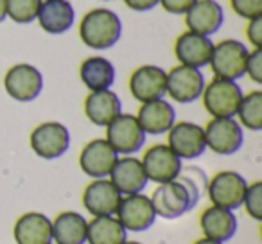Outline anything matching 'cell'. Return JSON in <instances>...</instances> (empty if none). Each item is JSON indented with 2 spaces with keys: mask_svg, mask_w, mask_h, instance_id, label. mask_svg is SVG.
I'll list each match as a JSON object with an SVG mask.
<instances>
[{
  "mask_svg": "<svg viewBox=\"0 0 262 244\" xmlns=\"http://www.w3.org/2000/svg\"><path fill=\"white\" fill-rule=\"evenodd\" d=\"M142 167L147 180L155 183H167L178 178L182 172V160L171 151V147L165 144H155L144 153Z\"/></svg>",
  "mask_w": 262,
  "mask_h": 244,
  "instance_id": "obj_13",
  "label": "cell"
},
{
  "mask_svg": "<svg viewBox=\"0 0 262 244\" xmlns=\"http://www.w3.org/2000/svg\"><path fill=\"white\" fill-rule=\"evenodd\" d=\"M246 36L255 49H262V15L248 20Z\"/></svg>",
  "mask_w": 262,
  "mask_h": 244,
  "instance_id": "obj_33",
  "label": "cell"
},
{
  "mask_svg": "<svg viewBox=\"0 0 262 244\" xmlns=\"http://www.w3.org/2000/svg\"><path fill=\"white\" fill-rule=\"evenodd\" d=\"M129 92L139 102H149L164 99L165 95V70L157 65H142L131 74Z\"/></svg>",
  "mask_w": 262,
  "mask_h": 244,
  "instance_id": "obj_16",
  "label": "cell"
},
{
  "mask_svg": "<svg viewBox=\"0 0 262 244\" xmlns=\"http://www.w3.org/2000/svg\"><path fill=\"white\" fill-rule=\"evenodd\" d=\"M120 199H122V194L106 178L92 182L83 192V207L94 217L115 215L117 208L120 205Z\"/></svg>",
  "mask_w": 262,
  "mask_h": 244,
  "instance_id": "obj_15",
  "label": "cell"
},
{
  "mask_svg": "<svg viewBox=\"0 0 262 244\" xmlns=\"http://www.w3.org/2000/svg\"><path fill=\"white\" fill-rule=\"evenodd\" d=\"M120 113H122L120 99L110 88L108 90L90 92L88 97L84 99V115L95 126L106 128Z\"/></svg>",
  "mask_w": 262,
  "mask_h": 244,
  "instance_id": "obj_22",
  "label": "cell"
},
{
  "mask_svg": "<svg viewBox=\"0 0 262 244\" xmlns=\"http://www.w3.org/2000/svg\"><path fill=\"white\" fill-rule=\"evenodd\" d=\"M4 88L11 99L18 102H31L43 90V76L36 66L18 63L4 76Z\"/></svg>",
  "mask_w": 262,
  "mask_h": 244,
  "instance_id": "obj_10",
  "label": "cell"
},
{
  "mask_svg": "<svg viewBox=\"0 0 262 244\" xmlns=\"http://www.w3.org/2000/svg\"><path fill=\"white\" fill-rule=\"evenodd\" d=\"M246 189V180L235 171H221L207 183V192L212 205L232 212L243 207Z\"/></svg>",
  "mask_w": 262,
  "mask_h": 244,
  "instance_id": "obj_8",
  "label": "cell"
},
{
  "mask_svg": "<svg viewBox=\"0 0 262 244\" xmlns=\"http://www.w3.org/2000/svg\"><path fill=\"white\" fill-rule=\"evenodd\" d=\"M126 240H127L126 228L113 215L94 217L86 226L88 244H124Z\"/></svg>",
  "mask_w": 262,
  "mask_h": 244,
  "instance_id": "obj_27",
  "label": "cell"
},
{
  "mask_svg": "<svg viewBox=\"0 0 262 244\" xmlns=\"http://www.w3.org/2000/svg\"><path fill=\"white\" fill-rule=\"evenodd\" d=\"M201 232L207 239L225 244L237 232V217L232 210L221 207H208L200 217Z\"/></svg>",
  "mask_w": 262,
  "mask_h": 244,
  "instance_id": "obj_23",
  "label": "cell"
},
{
  "mask_svg": "<svg viewBox=\"0 0 262 244\" xmlns=\"http://www.w3.org/2000/svg\"><path fill=\"white\" fill-rule=\"evenodd\" d=\"M196 0H158V4L171 15H185Z\"/></svg>",
  "mask_w": 262,
  "mask_h": 244,
  "instance_id": "obj_34",
  "label": "cell"
},
{
  "mask_svg": "<svg viewBox=\"0 0 262 244\" xmlns=\"http://www.w3.org/2000/svg\"><path fill=\"white\" fill-rule=\"evenodd\" d=\"M79 76L83 84L90 92L108 90L115 83V66L106 58L94 56V58H86L81 63Z\"/></svg>",
  "mask_w": 262,
  "mask_h": 244,
  "instance_id": "obj_26",
  "label": "cell"
},
{
  "mask_svg": "<svg viewBox=\"0 0 262 244\" xmlns=\"http://www.w3.org/2000/svg\"><path fill=\"white\" fill-rule=\"evenodd\" d=\"M88 221L77 212H61L52 221V240L56 244H86Z\"/></svg>",
  "mask_w": 262,
  "mask_h": 244,
  "instance_id": "obj_25",
  "label": "cell"
},
{
  "mask_svg": "<svg viewBox=\"0 0 262 244\" xmlns=\"http://www.w3.org/2000/svg\"><path fill=\"white\" fill-rule=\"evenodd\" d=\"M248 47L239 40H223L214 45L210 56V69L219 79L237 81L246 74Z\"/></svg>",
  "mask_w": 262,
  "mask_h": 244,
  "instance_id": "obj_3",
  "label": "cell"
},
{
  "mask_svg": "<svg viewBox=\"0 0 262 244\" xmlns=\"http://www.w3.org/2000/svg\"><path fill=\"white\" fill-rule=\"evenodd\" d=\"M203 106L214 119L221 117H235L239 102L243 99V90L235 81L219 79L215 77L214 81L203 88Z\"/></svg>",
  "mask_w": 262,
  "mask_h": 244,
  "instance_id": "obj_4",
  "label": "cell"
},
{
  "mask_svg": "<svg viewBox=\"0 0 262 244\" xmlns=\"http://www.w3.org/2000/svg\"><path fill=\"white\" fill-rule=\"evenodd\" d=\"M122 22L113 11L97 8L88 11L79 24V36L86 47L95 51L110 49L120 40Z\"/></svg>",
  "mask_w": 262,
  "mask_h": 244,
  "instance_id": "obj_2",
  "label": "cell"
},
{
  "mask_svg": "<svg viewBox=\"0 0 262 244\" xmlns=\"http://www.w3.org/2000/svg\"><path fill=\"white\" fill-rule=\"evenodd\" d=\"M115 215L126 232H146L155 225L157 219L151 199L142 192L122 196Z\"/></svg>",
  "mask_w": 262,
  "mask_h": 244,
  "instance_id": "obj_12",
  "label": "cell"
},
{
  "mask_svg": "<svg viewBox=\"0 0 262 244\" xmlns=\"http://www.w3.org/2000/svg\"><path fill=\"white\" fill-rule=\"evenodd\" d=\"M225 22V11L215 0H196L185 13V24L189 31L203 36L217 33Z\"/></svg>",
  "mask_w": 262,
  "mask_h": 244,
  "instance_id": "obj_19",
  "label": "cell"
},
{
  "mask_svg": "<svg viewBox=\"0 0 262 244\" xmlns=\"http://www.w3.org/2000/svg\"><path fill=\"white\" fill-rule=\"evenodd\" d=\"M212 49H214V43L208 36L192 33V31H185L176 38L174 54L178 58L180 65L203 69L210 63Z\"/></svg>",
  "mask_w": 262,
  "mask_h": 244,
  "instance_id": "obj_17",
  "label": "cell"
},
{
  "mask_svg": "<svg viewBox=\"0 0 262 244\" xmlns=\"http://www.w3.org/2000/svg\"><path fill=\"white\" fill-rule=\"evenodd\" d=\"M110 182L122 196L140 194L147 187V176L144 172L142 162L135 157L119 158L110 172Z\"/></svg>",
  "mask_w": 262,
  "mask_h": 244,
  "instance_id": "obj_18",
  "label": "cell"
},
{
  "mask_svg": "<svg viewBox=\"0 0 262 244\" xmlns=\"http://www.w3.org/2000/svg\"><path fill=\"white\" fill-rule=\"evenodd\" d=\"M167 133V146L180 160H194L207 149L203 128L194 122H174Z\"/></svg>",
  "mask_w": 262,
  "mask_h": 244,
  "instance_id": "obj_11",
  "label": "cell"
},
{
  "mask_svg": "<svg viewBox=\"0 0 262 244\" xmlns=\"http://www.w3.org/2000/svg\"><path fill=\"white\" fill-rule=\"evenodd\" d=\"M106 142L117 151V154H133L142 149L146 133L140 128L135 115L120 113L106 126Z\"/></svg>",
  "mask_w": 262,
  "mask_h": 244,
  "instance_id": "obj_5",
  "label": "cell"
},
{
  "mask_svg": "<svg viewBox=\"0 0 262 244\" xmlns=\"http://www.w3.org/2000/svg\"><path fill=\"white\" fill-rule=\"evenodd\" d=\"M124 244H142V242H137V240H126Z\"/></svg>",
  "mask_w": 262,
  "mask_h": 244,
  "instance_id": "obj_38",
  "label": "cell"
},
{
  "mask_svg": "<svg viewBox=\"0 0 262 244\" xmlns=\"http://www.w3.org/2000/svg\"><path fill=\"white\" fill-rule=\"evenodd\" d=\"M137 120L146 135H162V133H167L176 122V112L171 102H167L165 99H157L140 106Z\"/></svg>",
  "mask_w": 262,
  "mask_h": 244,
  "instance_id": "obj_20",
  "label": "cell"
},
{
  "mask_svg": "<svg viewBox=\"0 0 262 244\" xmlns=\"http://www.w3.org/2000/svg\"><path fill=\"white\" fill-rule=\"evenodd\" d=\"M243 205L255 221H262V182H255L248 185Z\"/></svg>",
  "mask_w": 262,
  "mask_h": 244,
  "instance_id": "obj_30",
  "label": "cell"
},
{
  "mask_svg": "<svg viewBox=\"0 0 262 244\" xmlns=\"http://www.w3.org/2000/svg\"><path fill=\"white\" fill-rule=\"evenodd\" d=\"M230 6L241 18L251 20L262 15V0H230Z\"/></svg>",
  "mask_w": 262,
  "mask_h": 244,
  "instance_id": "obj_31",
  "label": "cell"
},
{
  "mask_svg": "<svg viewBox=\"0 0 262 244\" xmlns=\"http://www.w3.org/2000/svg\"><path fill=\"white\" fill-rule=\"evenodd\" d=\"M76 13L67 0H45L38 11V24L49 34H63L74 26Z\"/></svg>",
  "mask_w": 262,
  "mask_h": 244,
  "instance_id": "obj_24",
  "label": "cell"
},
{
  "mask_svg": "<svg viewBox=\"0 0 262 244\" xmlns=\"http://www.w3.org/2000/svg\"><path fill=\"white\" fill-rule=\"evenodd\" d=\"M207 176L198 167H189L178 174V178L160 183L151 194V205L155 214L164 219H178L198 205L201 189H207Z\"/></svg>",
  "mask_w": 262,
  "mask_h": 244,
  "instance_id": "obj_1",
  "label": "cell"
},
{
  "mask_svg": "<svg viewBox=\"0 0 262 244\" xmlns=\"http://www.w3.org/2000/svg\"><path fill=\"white\" fill-rule=\"evenodd\" d=\"M246 74L253 83H262V49H253L246 59Z\"/></svg>",
  "mask_w": 262,
  "mask_h": 244,
  "instance_id": "obj_32",
  "label": "cell"
},
{
  "mask_svg": "<svg viewBox=\"0 0 262 244\" xmlns=\"http://www.w3.org/2000/svg\"><path fill=\"white\" fill-rule=\"evenodd\" d=\"M8 18V11H6V0H0V22H4Z\"/></svg>",
  "mask_w": 262,
  "mask_h": 244,
  "instance_id": "obj_36",
  "label": "cell"
},
{
  "mask_svg": "<svg viewBox=\"0 0 262 244\" xmlns=\"http://www.w3.org/2000/svg\"><path fill=\"white\" fill-rule=\"evenodd\" d=\"M31 149L43 160H56L70 147V133L61 122H43L31 133Z\"/></svg>",
  "mask_w": 262,
  "mask_h": 244,
  "instance_id": "obj_9",
  "label": "cell"
},
{
  "mask_svg": "<svg viewBox=\"0 0 262 244\" xmlns=\"http://www.w3.org/2000/svg\"><path fill=\"white\" fill-rule=\"evenodd\" d=\"M41 0H6L8 16L16 24H31L36 20Z\"/></svg>",
  "mask_w": 262,
  "mask_h": 244,
  "instance_id": "obj_29",
  "label": "cell"
},
{
  "mask_svg": "<svg viewBox=\"0 0 262 244\" xmlns=\"http://www.w3.org/2000/svg\"><path fill=\"white\" fill-rule=\"evenodd\" d=\"M124 4L129 9H133V11L144 13V11H151L153 8H157L158 0H124Z\"/></svg>",
  "mask_w": 262,
  "mask_h": 244,
  "instance_id": "obj_35",
  "label": "cell"
},
{
  "mask_svg": "<svg viewBox=\"0 0 262 244\" xmlns=\"http://www.w3.org/2000/svg\"><path fill=\"white\" fill-rule=\"evenodd\" d=\"M194 244H223V242H217V240H212V239H207V237H203V239L196 240Z\"/></svg>",
  "mask_w": 262,
  "mask_h": 244,
  "instance_id": "obj_37",
  "label": "cell"
},
{
  "mask_svg": "<svg viewBox=\"0 0 262 244\" xmlns=\"http://www.w3.org/2000/svg\"><path fill=\"white\" fill-rule=\"evenodd\" d=\"M205 88V76L200 69L178 65L165 72V94L180 104H189L201 97Z\"/></svg>",
  "mask_w": 262,
  "mask_h": 244,
  "instance_id": "obj_7",
  "label": "cell"
},
{
  "mask_svg": "<svg viewBox=\"0 0 262 244\" xmlns=\"http://www.w3.org/2000/svg\"><path fill=\"white\" fill-rule=\"evenodd\" d=\"M241 126L248 128L250 131H260L262 129V92L253 90L248 95H243L237 108Z\"/></svg>",
  "mask_w": 262,
  "mask_h": 244,
  "instance_id": "obj_28",
  "label": "cell"
},
{
  "mask_svg": "<svg viewBox=\"0 0 262 244\" xmlns=\"http://www.w3.org/2000/svg\"><path fill=\"white\" fill-rule=\"evenodd\" d=\"M119 160L117 151L104 139H95L83 147L79 154V167L86 176L101 180L110 176L115 162Z\"/></svg>",
  "mask_w": 262,
  "mask_h": 244,
  "instance_id": "obj_14",
  "label": "cell"
},
{
  "mask_svg": "<svg viewBox=\"0 0 262 244\" xmlns=\"http://www.w3.org/2000/svg\"><path fill=\"white\" fill-rule=\"evenodd\" d=\"M207 149L214 151L215 154L228 157L241 149L244 140L243 126L237 122L233 117H221V119H212L203 128Z\"/></svg>",
  "mask_w": 262,
  "mask_h": 244,
  "instance_id": "obj_6",
  "label": "cell"
},
{
  "mask_svg": "<svg viewBox=\"0 0 262 244\" xmlns=\"http://www.w3.org/2000/svg\"><path fill=\"white\" fill-rule=\"evenodd\" d=\"M13 235L18 244H51L52 221L41 212H26L15 223Z\"/></svg>",
  "mask_w": 262,
  "mask_h": 244,
  "instance_id": "obj_21",
  "label": "cell"
}]
</instances>
